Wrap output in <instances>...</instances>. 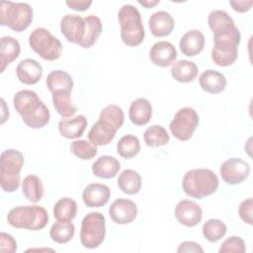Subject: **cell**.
<instances>
[{"mask_svg": "<svg viewBox=\"0 0 253 253\" xmlns=\"http://www.w3.org/2000/svg\"><path fill=\"white\" fill-rule=\"evenodd\" d=\"M240 42L231 40L214 41L213 47L211 49L212 61L222 67L232 65L238 56V45Z\"/></svg>", "mask_w": 253, "mask_h": 253, "instance_id": "cell-12", "label": "cell"}, {"mask_svg": "<svg viewBox=\"0 0 253 253\" xmlns=\"http://www.w3.org/2000/svg\"><path fill=\"white\" fill-rule=\"evenodd\" d=\"M21 46L19 42L13 37H2L0 40V71L12 63L20 54Z\"/></svg>", "mask_w": 253, "mask_h": 253, "instance_id": "cell-26", "label": "cell"}, {"mask_svg": "<svg viewBox=\"0 0 253 253\" xmlns=\"http://www.w3.org/2000/svg\"><path fill=\"white\" fill-rule=\"evenodd\" d=\"M205 46V36L199 30H190L186 32L180 42L179 47L186 56H195L202 52Z\"/></svg>", "mask_w": 253, "mask_h": 253, "instance_id": "cell-20", "label": "cell"}, {"mask_svg": "<svg viewBox=\"0 0 253 253\" xmlns=\"http://www.w3.org/2000/svg\"><path fill=\"white\" fill-rule=\"evenodd\" d=\"M143 139L147 146L155 148L166 145L170 140V136L162 126L152 125L145 129Z\"/></svg>", "mask_w": 253, "mask_h": 253, "instance_id": "cell-34", "label": "cell"}, {"mask_svg": "<svg viewBox=\"0 0 253 253\" xmlns=\"http://www.w3.org/2000/svg\"><path fill=\"white\" fill-rule=\"evenodd\" d=\"M117 130L109 123L98 120L89 130L88 139L96 146L107 145L115 138Z\"/></svg>", "mask_w": 253, "mask_h": 253, "instance_id": "cell-21", "label": "cell"}, {"mask_svg": "<svg viewBox=\"0 0 253 253\" xmlns=\"http://www.w3.org/2000/svg\"><path fill=\"white\" fill-rule=\"evenodd\" d=\"M252 208H253V200L252 198H248L241 202L238 208V214L240 218L247 224L252 225L253 217H252Z\"/></svg>", "mask_w": 253, "mask_h": 253, "instance_id": "cell-41", "label": "cell"}, {"mask_svg": "<svg viewBox=\"0 0 253 253\" xmlns=\"http://www.w3.org/2000/svg\"><path fill=\"white\" fill-rule=\"evenodd\" d=\"M222 180L229 185H237L245 181L250 174L249 164L241 158H228L219 168Z\"/></svg>", "mask_w": 253, "mask_h": 253, "instance_id": "cell-11", "label": "cell"}, {"mask_svg": "<svg viewBox=\"0 0 253 253\" xmlns=\"http://www.w3.org/2000/svg\"><path fill=\"white\" fill-rule=\"evenodd\" d=\"M208 24L213 33L214 41L231 40L240 42L241 35L233 19L223 10H213L209 14Z\"/></svg>", "mask_w": 253, "mask_h": 253, "instance_id": "cell-10", "label": "cell"}, {"mask_svg": "<svg viewBox=\"0 0 253 253\" xmlns=\"http://www.w3.org/2000/svg\"><path fill=\"white\" fill-rule=\"evenodd\" d=\"M106 235L105 216L98 211L87 213L81 221L80 242L88 249L99 247Z\"/></svg>", "mask_w": 253, "mask_h": 253, "instance_id": "cell-8", "label": "cell"}, {"mask_svg": "<svg viewBox=\"0 0 253 253\" xmlns=\"http://www.w3.org/2000/svg\"><path fill=\"white\" fill-rule=\"evenodd\" d=\"M152 116V106L145 98H137L129 107L128 117L130 122L135 126L146 125Z\"/></svg>", "mask_w": 253, "mask_h": 253, "instance_id": "cell-24", "label": "cell"}, {"mask_svg": "<svg viewBox=\"0 0 253 253\" xmlns=\"http://www.w3.org/2000/svg\"><path fill=\"white\" fill-rule=\"evenodd\" d=\"M229 4L235 12L245 13V12H248L251 9V7L253 5V1L252 0H248V1H245V0L229 1Z\"/></svg>", "mask_w": 253, "mask_h": 253, "instance_id": "cell-44", "label": "cell"}, {"mask_svg": "<svg viewBox=\"0 0 253 253\" xmlns=\"http://www.w3.org/2000/svg\"><path fill=\"white\" fill-rule=\"evenodd\" d=\"M75 226L70 222H62L56 221L54 222L49 230V236L51 240L56 243L63 244L70 241L74 235Z\"/></svg>", "mask_w": 253, "mask_h": 253, "instance_id": "cell-37", "label": "cell"}, {"mask_svg": "<svg viewBox=\"0 0 253 253\" xmlns=\"http://www.w3.org/2000/svg\"><path fill=\"white\" fill-rule=\"evenodd\" d=\"M140 5H142L143 7H145V8H152V7H154L155 5H157V4H159V0H138L137 1Z\"/></svg>", "mask_w": 253, "mask_h": 253, "instance_id": "cell-46", "label": "cell"}, {"mask_svg": "<svg viewBox=\"0 0 253 253\" xmlns=\"http://www.w3.org/2000/svg\"><path fill=\"white\" fill-rule=\"evenodd\" d=\"M117 182L120 190L127 195H135L141 189V177L132 169L124 170L119 175Z\"/></svg>", "mask_w": 253, "mask_h": 253, "instance_id": "cell-29", "label": "cell"}, {"mask_svg": "<svg viewBox=\"0 0 253 253\" xmlns=\"http://www.w3.org/2000/svg\"><path fill=\"white\" fill-rule=\"evenodd\" d=\"M70 93L71 92L60 91L51 94L53 107L62 118H69L77 111V107L73 104Z\"/></svg>", "mask_w": 253, "mask_h": 253, "instance_id": "cell-33", "label": "cell"}, {"mask_svg": "<svg viewBox=\"0 0 253 253\" xmlns=\"http://www.w3.org/2000/svg\"><path fill=\"white\" fill-rule=\"evenodd\" d=\"M219 180L216 174L207 168L191 169L182 180V188L186 195L198 200L209 197L216 192Z\"/></svg>", "mask_w": 253, "mask_h": 253, "instance_id": "cell-2", "label": "cell"}, {"mask_svg": "<svg viewBox=\"0 0 253 253\" xmlns=\"http://www.w3.org/2000/svg\"><path fill=\"white\" fill-rule=\"evenodd\" d=\"M109 215L115 223H131L137 215V207L131 200L117 199L109 208Z\"/></svg>", "mask_w": 253, "mask_h": 253, "instance_id": "cell-15", "label": "cell"}, {"mask_svg": "<svg viewBox=\"0 0 253 253\" xmlns=\"http://www.w3.org/2000/svg\"><path fill=\"white\" fill-rule=\"evenodd\" d=\"M31 48L42 59L52 61L60 57L62 44L60 41L52 36L45 28H36L29 36Z\"/></svg>", "mask_w": 253, "mask_h": 253, "instance_id": "cell-7", "label": "cell"}, {"mask_svg": "<svg viewBox=\"0 0 253 253\" xmlns=\"http://www.w3.org/2000/svg\"><path fill=\"white\" fill-rule=\"evenodd\" d=\"M110 197V188L100 183L89 184L82 193V200L88 208H101L109 202Z\"/></svg>", "mask_w": 253, "mask_h": 253, "instance_id": "cell-17", "label": "cell"}, {"mask_svg": "<svg viewBox=\"0 0 253 253\" xmlns=\"http://www.w3.org/2000/svg\"><path fill=\"white\" fill-rule=\"evenodd\" d=\"M33 21V9L28 3L2 1L0 2V25L12 31L23 32Z\"/></svg>", "mask_w": 253, "mask_h": 253, "instance_id": "cell-6", "label": "cell"}, {"mask_svg": "<svg viewBox=\"0 0 253 253\" xmlns=\"http://www.w3.org/2000/svg\"><path fill=\"white\" fill-rule=\"evenodd\" d=\"M60 31L69 42L79 44L84 39L86 31L84 18L74 14H66L60 20Z\"/></svg>", "mask_w": 253, "mask_h": 253, "instance_id": "cell-13", "label": "cell"}, {"mask_svg": "<svg viewBox=\"0 0 253 253\" xmlns=\"http://www.w3.org/2000/svg\"><path fill=\"white\" fill-rule=\"evenodd\" d=\"M99 120L105 121L112 125L116 129H119L125 121V115L123 109L118 105L106 106L99 115Z\"/></svg>", "mask_w": 253, "mask_h": 253, "instance_id": "cell-38", "label": "cell"}, {"mask_svg": "<svg viewBox=\"0 0 253 253\" xmlns=\"http://www.w3.org/2000/svg\"><path fill=\"white\" fill-rule=\"evenodd\" d=\"M218 251L220 253H228V252L244 253L246 251L245 242L241 237L233 235L222 242Z\"/></svg>", "mask_w": 253, "mask_h": 253, "instance_id": "cell-40", "label": "cell"}, {"mask_svg": "<svg viewBox=\"0 0 253 253\" xmlns=\"http://www.w3.org/2000/svg\"><path fill=\"white\" fill-rule=\"evenodd\" d=\"M177 252L178 253H184V252H200V253H203L204 249L197 242L186 240V241H183L182 243H180V245L177 249Z\"/></svg>", "mask_w": 253, "mask_h": 253, "instance_id": "cell-43", "label": "cell"}, {"mask_svg": "<svg viewBox=\"0 0 253 253\" xmlns=\"http://www.w3.org/2000/svg\"><path fill=\"white\" fill-rule=\"evenodd\" d=\"M227 227L226 224L217 218H211L207 220L202 227V232L204 237L211 242H217L220 240L226 233Z\"/></svg>", "mask_w": 253, "mask_h": 253, "instance_id": "cell-35", "label": "cell"}, {"mask_svg": "<svg viewBox=\"0 0 253 253\" xmlns=\"http://www.w3.org/2000/svg\"><path fill=\"white\" fill-rule=\"evenodd\" d=\"M66 5L70 9L75 11H85L92 5V1L91 0H71V1H66Z\"/></svg>", "mask_w": 253, "mask_h": 253, "instance_id": "cell-45", "label": "cell"}, {"mask_svg": "<svg viewBox=\"0 0 253 253\" xmlns=\"http://www.w3.org/2000/svg\"><path fill=\"white\" fill-rule=\"evenodd\" d=\"M201 88L210 94L221 93L226 87L225 76L213 69L205 70L199 77Z\"/></svg>", "mask_w": 253, "mask_h": 253, "instance_id": "cell-23", "label": "cell"}, {"mask_svg": "<svg viewBox=\"0 0 253 253\" xmlns=\"http://www.w3.org/2000/svg\"><path fill=\"white\" fill-rule=\"evenodd\" d=\"M52 211L57 221L70 222L77 214V204L71 198H61L53 206Z\"/></svg>", "mask_w": 253, "mask_h": 253, "instance_id": "cell-31", "label": "cell"}, {"mask_svg": "<svg viewBox=\"0 0 253 253\" xmlns=\"http://www.w3.org/2000/svg\"><path fill=\"white\" fill-rule=\"evenodd\" d=\"M148 26L151 34L154 37L161 38L169 36L172 33L175 27V22L173 17L168 12L157 11L150 16Z\"/></svg>", "mask_w": 253, "mask_h": 253, "instance_id": "cell-19", "label": "cell"}, {"mask_svg": "<svg viewBox=\"0 0 253 253\" xmlns=\"http://www.w3.org/2000/svg\"><path fill=\"white\" fill-rule=\"evenodd\" d=\"M149 57L152 63L159 67H167L176 60L177 50L176 47L169 42L161 41L155 42L150 50Z\"/></svg>", "mask_w": 253, "mask_h": 253, "instance_id": "cell-16", "label": "cell"}, {"mask_svg": "<svg viewBox=\"0 0 253 253\" xmlns=\"http://www.w3.org/2000/svg\"><path fill=\"white\" fill-rule=\"evenodd\" d=\"M22 192L28 201L38 203L44 194V188L42 180L37 175H28L22 182Z\"/></svg>", "mask_w": 253, "mask_h": 253, "instance_id": "cell-30", "label": "cell"}, {"mask_svg": "<svg viewBox=\"0 0 253 253\" xmlns=\"http://www.w3.org/2000/svg\"><path fill=\"white\" fill-rule=\"evenodd\" d=\"M118 19L121 25V38L128 46L139 45L145 37L140 12L132 5H123L119 11Z\"/></svg>", "mask_w": 253, "mask_h": 253, "instance_id": "cell-3", "label": "cell"}, {"mask_svg": "<svg viewBox=\"0 0 253 253\" xmlns=\"http://www.w3.org/2000/svg\"><path fill=\"white\" fill-rule=\"evenodd\" d=\"M13 104L25 125L31 128L45 126L50 119L49 110L32 90H20L14 95Z\"/></svg>", "mask_w": 253, "mask_h": 253, "instance_id": "cell-1", "label": "cell"}, {"mask_svg": "<svg viewBox=\"0 0 253 253\" xmlns=\"http://www.w3.org/2000/svg\"><path fill=\"white\" fill-rule=\"evenodd\" d=\"M0 250L3 253H14L17 250V242L14 237L6 232L0 233Z\"/></svg>", "mask_w": 253, "mask_h": 253, "instance_id": "cell-42", "label": "cell"}, {"mask_svg": "<svg viewBox=\"0 0 253 253\" xmlns=\"http://www.w3.org/2000/svg\"><path fill=\"white\" fill-rule=\"evenodd\" d=\"M8 223L16 228L41 230L48 222V214L40 206H20L13 208L7 214Z\"/></svg>", "mask_w": 253, "mask_h": 253, "instance_id": "cell-4", "label": "cell"}, {"mask_svg": "<svg viewBox=\"0 0 253 253\" xmlns=\"http://www.w3.org/2000/svg\"><path fill=\"white\" fill-rule=\"evenodd\" d=\"M88 125L87 119L83 115H77L71 119H62L58 123L60 134L68 139L77 138L83 135Z\"/></svg>", "mask_w": 253, "mask_h": 253, "instance_id": "cell-22", "label": "cell"}, {"mask_svg": "<svg viewBox=\"0 0 253 253\" xmlns=\"http://www.w3.org/2000/svg\"><path fill=\"white\" fill-rule=\"evenodd\" d=\"M24 155L17 149H6L0 156V185L4 192L13 193L20 186Z\"/></svg>", "mask_w": 253, "mask_h": 253, "instance_id": "cell-5", "label": "cell"}, {"mask_svg": "<svg viewBox=\"0 0 253 253\" xmlns=\"http://www.w3.org/2000/svg\"><path fill=\"white\" fill-rule=\"evenodd\" d=\"M199 122L197 111L191 107H184L175 114L170 122L169 129L175 138L180 141H187L193 136Z\"/></svg>", "mask_w": 253, "mask_h": 253, "instance_id": "cell-9", "label": "cell"}, {"mask_svg": "<svg viewBox=\"0 0 253 253\" xmlns=\"http://www.w3.org/2000/svg\"><path fill=\"white\" fill-rule=\"evenodd\" d=\"M199 68L196 63L190 60L181 59L175 61L171 66L172 77L181 83L192 82L198 75Z\"/></svg>", "mask_w": 253, "mask_h": 253, "instance_id": "cell-27", "label": "cell"}, {"mask_svg": "<svg viewBox=\"0 0 253 253\" xmlns=\"http://www.w3.org/2000/svg\"><path fill=\"white\" fill-rule=\"evenodd\" d=\"M175 217L180 224L187 227H193L201 222L203 211L196 202L182 200L176 205Z\"/></svg>", "mask_w": 253, "mask_h": 253, "instance_id": "cell-14", "label": "cell"}, {"mask_svg": "<svg viewBox=\"0 0 253 253\" xmlns=\"http://www.w3.org/2000/svg\"><path fill=\"white\" fill-rule=\"evenodd\" d=\"M16 74L20 82L26 85H34L42 76V66L35 59L26 58L18 63Z\"/></svg>", "mask_w": 253, "mask_h": 253, "instance_id": "cell-18", "label": "cell"}, {"mask_svg": "<svg viewBox=\"0 0 253 253\" xmlns=\"http://www.w3.org/2000/svg\"><path fill=\"white\" fill-rule=\"evenodd\" d=\"M140 150L139 139L133 134H126L117 143V152L123 158L130 159L138 154Z\"/></svg>", "mask_w": 253, "mask_h": 253, "instance_id": "cell-36", "label": "cell"}, {"mask_svg": "<svg viewBox=\"0 0 253 253\" xmlns=\"http://www.w3.org/2000/svg\"><path fill=\"white\" fill-rule=\"evenodd\" d=\"M70 151L76 157L82 160H90L94 158L98 153L97 146L84 139L72 141L70 144Z\"/></svg>", "mask_w": 253, "mask_h": 253, "instance_id": "cell-39", "label": "cell"}, {"mask_svg": "<svg viewBox=\"0 0 253 253\" xmlns=\"http://www.w3.org/2000/svg\"><path fill=\"white\" fill-rule=\"evenodd\" d=\"M120 169L119 160L111 155H102L92 164L93 174L102 179L114 178Z\"/></svg>", "mask_w": 253, "mask_h": 253, "instance_id": "cell-25", "label": "cell"}, {"mask_svg": "<svg viewBox=\"0 0 253 253\" xmlns=\"http://www.w3.org/2000/svg\"><path fill=\"white\" fill-rule=\"evenodd\" d=\"M84 21L86 24L85 36L78 45H80L83 48H89L97 42L99 36L102 33L103 25L100 18H98L95 15L86 16L84 18Z\"/></svg>", "mask_w": 253, "mask_h": 253, "instance_id": "cell-32", "label": "cell"}, {"mask_svg": "<svg viewBox=\"0 0 253 253\" xmlns=\"http://www.w3.org/2000/svg\"><path fill=\"white\" fill-rule=\"evenodd\" d=\"M45 82L46 87L51 94L60 91L71 92L73 88V79L71 75L63 70H53L49 72Z\"/></svg>", "mask_w": 253, "mask_h": 253, "instance_id": "cell-28", "label": "cell"}]
</instances>
